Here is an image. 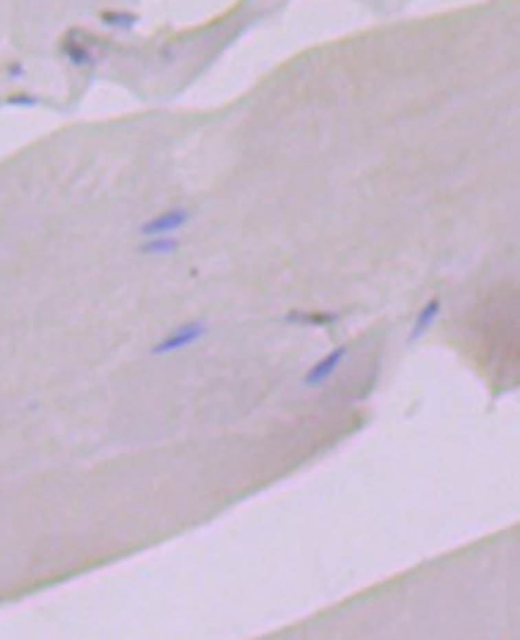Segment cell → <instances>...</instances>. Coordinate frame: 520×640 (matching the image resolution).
<instances>
[{"instance_id":"cell-2","label":"cell","mask_w":520,"mask_h":640,"mask_svg":"<svg viewBox=\"0 0 520 640\" xmlns=\"http://www.w3.org/2000/svg\"><path fill=\"white\" fill-rule=\"evenodd\" d=\"M345 353H348V348H345V345H338L336 350H331V353H326L324 357H321L316 365H312L310 372L305 374V386L324 384V381L329 379V376L334 374L336 370H338V365L343 362Z\"/></svg>"},{"instance_id":"cell-4","label":"cell","mask_w":520,"mask_h":640,"mask_svg":"<svg viewBox=\"0 0 520 640\" xmlns=\"http://www.w3.org/2000/svg\"><path fill=\"white\" fill-rule=\"evenodd\" d=\"M185 221V216H182L180 211H168L166 216H158L153 218V221H149L142 231L144 233H166V231H175L180 223Z\"/></svg>"},{"instance_id":"cell-1","label":"cell","mask_w":520,"mask_h":640,"mask_svg":"<svg viewBox=\"0 0 520 640\" xmlns=\"http://www.w3.org/2000/svg\"><path fill=\"white\" fill-rule=\"evenodd\" d=\"M204 334H206V324H202V321H190V324L177 326V329L173 331L171 336H166L163 341H158V343L151 348V353L153 355L175 353V350H182V348H187V345L195 343V341L204 339Z\"/></svg>"},{"instance_id":"cell-6","label":"cell","mask_w":520,"mask_h":640,"mask_svg":"<svg viewBox=\"0 0 520 640\" xmlns=\"http://www.w3.org/2000/svg\"><path fill=\"white\" fill-rule=\"evenodd\" d=\"M173 247H175V242L156 240V242H149V245L144 247V252H171Z\"/></svg>"},{"instance_id":"cell-5","label":"cell","mask_w":520,"mask_h":640,"mask_svg":"<svg viewBox=\"0 0 520 640\" xmlns=\"http://www.w3.org/2000/svg\"><path fill=\"white\" fill-rule=\"evenodd\" d=\"M285 319H288V321H300V324L326 326V324H331V321H336V317L334 314H310V312H290Z\"/></svg>"},{"instance_id":"cell-3","label":"cell","mask_w":520,"mask_h":640,"mask_svg":"<svg viewBox=\"0 0 520 640\" xmlns=\"http://www.w3.org/2000/svg\"><path fill=\"white\" fill-rule=\"evenodd\" d=\"M439 312H442V302H439V300H429L427 305L420 310L418 319H415V326H413V331H410V341H420V339H422V336L434 326Z\"/></svg>"}]
</instances>
